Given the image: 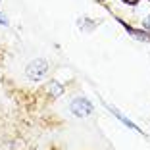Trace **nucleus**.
I'll return each mask as SVG.
<instances>
[{"instance_id":"obj_1","label":"nucleus","mask_w":150,"mask_h":150,"mask_svg":"<svg viewBox=\"0 0 150 150\" xmlns=\"http://www.w3.org/2000/svg\"><path fill=\"white\" fill-rule=\"evenodd\" d=\"M48 71H50V64H48V60H44V58H35L33 62H29L27 64V67H25V77L29 81H42L46 75H48Z\"/></svg>"},{"instance_id":"obj_2","label":"nucleus","mask_w":150,"mask_h":150,"mask_svg":"<svg viewBox=\"0 0 150 150\" xmlns=\"http://www.w3.org/2000/svg\"><path fill=\"white\" fill-rule=\"evenodd\" d=\"M69 112L75 115V117H88V115H93L94 112V104L88 100L87 96H75L73 100L69 102Z\"/></svg>"},{"instance_id":"obj_3","label":"nucleus","mask_w":150,"mask_h":150,"mask_svg":"<svg viewBox=\"0 0 150 150\" xmlns=\"http://www.w3.org/2000/svg\"><path fill=\"white\" fill-rule=\"evenodd\" d=\"M104 106H106V108H108V112H110V114L114 115V117L117 119V121H121V123H123V125H125L127 129H131V131L139 133V135H146V133L142 131V129L139 127V125L135 123V121H131V119H129L127 115H125V114H121V112H119V110H117L115 106H110V104H106V102H104Z\"/></svg>"},{"instance_id":"obj_4","label":"nucleus","mask_w":150,"mask_h":150,"mask_svg":"<svg viewBox=\"0 0 150 150\" xmlns=\"http://www.w3.org/2000/svg\"><path fill=\"white\" fill-rule=\"evenodd\" d=\"M115 19H117V23L129 33V37L141 40V42H150V31H146V29H139V27H133V25H129L127 21H123V19H119V18H115Z\"/></svg>"},{"instance_id":"obj_5","label":"nucleus","mask_w":150,"mask_h":150,"mask_svg":"<svg viewBox=\"0 0 150 150\" xmlns=\"http://www.w3.org/2000/svg\"><path fill=\"white\" fill-rule=\"evenodd\" d=\"M44 93L48 94V98L56 100V98H60V96H64V94H66V87H64V83H60L58 79H52V81H48V83H46Z\"/></svg>"},{"instance_id":"obj_6","label":"nucleus","mask_w":150,"mask_h":150,"mask_svg":"<svg viewBox=\"0 0 150 150\" xmlns=\"http://www.w3.org/2000/svg\"><path fill=\"white\" fill-rule=\"evenodd\" d=\"M98 25H100V21H94V19L87 18V16H81V18L77 19V27H79L81 33H93Z\"/></svg>"},{"instance_id":"obj_7","label":"nucleus","mask_w":150,"mask_h":150,"mask_svg":"<svg viewBox=\"0 0 150 150\" xmlns=\"http://www.w3.org/2000/svg\"><path fill=\"white\" fill-rule=\"evenodd\" d=\"M142 29H146V31H150V13L146 16L144 19H142Z\"/></svg>"},{"instance_id":"obj_8","label":"nucleus","mask_w":150,"mask_h":150,"mask_svg":"<svg viewBox=\"0 0 150 150\" xmlns=\"http://www.w3.org/2000/svg\"><path fill=\"white\" fill-rule=\"evenodd\" d=\"M0 25H4V27H8V25H10V21L6 19V16H4V13H0Z\"/></svg>"},{"instance_id":"obj_9","label":"nucleus","mask_w":150,"mask_h":150,"mask_svg":"<svg viewBox=\"0 0 150 150\" xmlns=\"http://www.w3.org/2000/svg\"><path fill=\"white\" fill-rule=\"evenodd\" d=\"M121 2H123V4H127V6H137L141 0H121Z\"/></svg>"},{"instance_id":"obj_10","label":"nucleus","mask_w":150,"mask_h":150,"mask_svg":"<svg viewBox=\"0 0 150 150\" xmlns=\"http://www.w3.org/2000/svg\"><path fill=\"white\" fill-rule=\"evenodd\" d=\"M0 2H2V0H0Z\"/></svg>"}]
</instances>
